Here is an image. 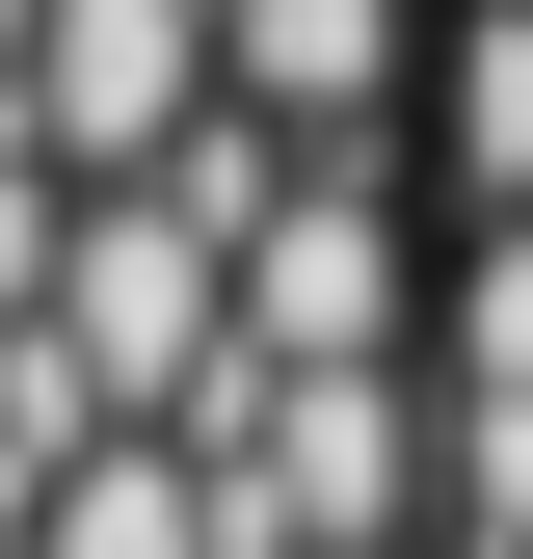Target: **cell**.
<instances>
[{
  "instance_id": "8992f818",
  "label": "cell",
  "mask_w": 533,
  "mask_h": 559,
  "mask_svg": "<svg viewBox=\"0 0 533 559\" xmlns=\"http://www.w3.org/2000/svg\"><path fill=\"white\" fill-rule=\"evenodd\" d=\"M54 240H81V187H27V160H0V320L54 294Z\"/></svg>"
},
{
  "instance_id": "3957f363",
  "label": "cell",
  "mask_w": 533,
  "mask_h": 559,
  "mask_svg": "<svg viewBox=\"0 0 533 559\" xmlns=\"http://www.w3.org/2000/svg\"><path fill=\"white\" fill-rule=\"evenodd\" d=\"M400 81H427V0H214V107L294 160H374Z\"/></svg>"
},
{
  "instance_id": "7a4b0ae2",
  "label": "cell",
  "mask_w": 533,
  "mask_h": 559,
  "mask_svg": "<svg viewBox=\"0 0 533 559\" xmlns=\"http://www.w3.org/2000/svg\"><path fill=\"white\" fill-rule=\"evenodd\" d=\"M187 107H214V0H27V81H0V160L107 214V187L161 160Z\"/></svg>"
},
{
  "instance_id": "5b68a950",
  "label": "cell",
  "mask_w": 533,
  "mask_h": 559,
  "mask_svg": "<svg viewBox=\"0 0 533 559\" xmlns=\"http://www.w3.org/2000/svg\"><path fill=\"white\" fill-rule=\"evenodd\" d=\"M453 160H481V187H533V27H507V0L453 27Z\"/></svg>"
},
{
  "instance_id": "6da1fadb",
  "label": "cell",
  "mask_w": 533,
  "mask_h": 559,
  "mask_svg": "<svg viewBox=\"0 0 533 559\" xmlns=\"http://www.w3.org/2000/svg\"><path fill=\"white\" fill-rule=\"evenodd\" d=\"M400 320H427V294H400V187L374 160H294L214 240V346H240V373H400Z\"/></svg>"
},
{
  "instance_id": "277c9868",
  "label": "cell",
  "mask_w": 533,
  "mask_h": 559,
  "mask_svg": "<svg viewBox=\"0 0 533 559\" xmlns=\"http://www.w3.org/2000/svg\"><path fill=\"white\" fill-rule=\"evenodd\" d=\"M27 559H214V507H187V453H161V427H107V453H54Z\"/></svg>"
}]
</instances>
